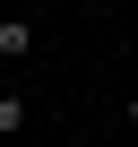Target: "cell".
<instances>
[{
	"label": "cell",
	"instance_id": "obj_4",
	"mask_svg": "<svg viewBox=\"0 0 138 147\" xmlns=\"http://www.w3.org/2000/svg\"><path fill=\"white\" fill-rule=\"evenodd\" d=\"M0 87H9V69H0Z\"/></svg>",
	"mask_w": 138,
	"mask_h": 147
},
{
	"label": "cell",
	"instance_id": "obj_5",
	"mask_svg": "<svg viewBox=\"0 0 138 147\" xmlns=\"http://www.w3.org/2000/svg\"><path fill=\"white\" fill-rule=\"evenodd\" d=\"M0 147H9V138H0Z\"/></svg>",
	"mask_w": 138,
	"mask_h": 147
},
{
	"label": "cell",
	"instance_id": "obj_2",
	"mask_svg": "<svg viewBox=\"0 0 138 147\" xmlns=\"http://www.w3.org/2000/svg\"><path fill=\"white\" fill-rule=\"evenodd\" d=\"M26 121H35V104H26V87L9 78V87H0V138H17Z\"/></svg>",
	"mask_w": 138,
	"mask_h": 147
},
{
	"label": "cell",
	"instance_id": "obj_3",
	"mask_svg": "<svg viewBox=\"0 0 138 147\" xmlns=\"http://www.w3.org/2000/svg\"><path fill=\"white\" fill-rule=\"evenodd\" d=\"M129 130H138V95H129Z\"/></svg>",
	"mask_w": 138,
	"mask_h": 147
},
{
	"label": "cell",
	"instance_id": "obj_1",
	"mask_svg": "<svg viewBox=\"0 0 138 147\" xmlns=\"http://www.w3.org/2000/svg\"><path fill=\"white\" fill-rule=\"evenodd\" d=\"M26 61H35V26H26V18H0V69L17 78Z\"/></svg>",
	"mask_w": 138,
	"mask_h": 147
}]
</instances>
